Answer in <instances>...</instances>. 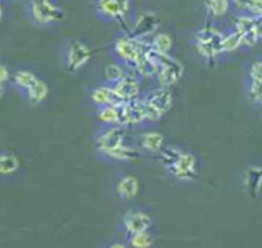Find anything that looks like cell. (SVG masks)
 <instances>
[{
  "label": "cell",
  "mask_w": 262,
  "mask_h": 248,
  "mask_svg": "<svg viewBox=\"0 0 262 248\" xmlns=\"http://www.w3.org/2000/svg\"><path fill=\"white\" fill-rule=\"evenodd\" d=\"M128 128L119 125H98L92 137L96 159L106 165H124L140 156Z\"/></svg>",
  "instance_id": "obj_1"
},
{
  "label": "cell",
  "mask_w": 262,
  "mask_h": 248,
  "mask_svg": "<svg viewBox=\"0 0 262 248\" xmlns=\"http://www.w3.org/2000/svg\"><path fill=\"white\" fill-rule=\"evenodd\" d=\"M166 176L178 184L194 183L202 173V160L198 154L177 144H166L156 157Z\"/></svg>",
  "instance_id": "obj_2"
},
{
  "label": "cell",
  "mask_w": 262,
  "mask_h": 248,
  "mask_svg": "<svg viewBox=\"0 0 262 248\" xmlns=\"http://www.w3.org/2000/svg\"><path fill=\"white\" fill-rule=\"evenodd\" d=\"M223 31L213 25H205L196 30L192 38L193 46L199 55L207 64L217 63L225 55L222 45Z\"/></svg>",
  "instance_id": "obj_3"
},
{
  "label": "cell",
  "mask_w": 262,
  "mask_h": 248,
  "mask_svg": "<svg viewBox=\"0 0 262 248\" xmlns=\"http://www.w3.org/2000/svg\"><path fill=\"white\" fill-rule=\"evenodd\" d=\"M147 45L148 40L139 39L124 32L114 39L111 45V54L115 63L135 71V66Z\"/></svg>",
  "instance_id": "obj_4"
},
{
  "label": "cell",
  "mask_w": 262,
  "mask_h": 248,
  "mask_svg": "<svg viewBox=\"0 0 262 248\" xmlns=\"http://www.w3.org/2000/svg\"><path fill=\"white\" fill-rule=\"evenodd\" d=\"M155 230V217L149 207L135 205L126 209L117 221V235L126 238L128 236Z\"/></svg>",
  "instance_id": "obj_5"
},
{
  "label": "cell",
  "mask_w": 262,
  "mask_h": 248,
  "mask_svg": "<svg viewBox=\"0 0 262 248\" xmlns=\"http://www.w3.org/2000/svg\"><path fill=\"white\" fill-rule=\"evenodd\" d=\"M147 125L159 122L173 107L174 94L171 88L158 86L151 88L139 96Z\"/></svg>",
  "instance_id": "obj_6"
},
{
  "label": "cell",
  "mask_w": 262,
  "mask_h": 248,
  "mask_svg": "<svg viewBox=\"0 0 262 248\" xmlns=\"http://www.w3.org/2000/svg\"><path fill=\"white\" fill-rule=\"evenodd\" d=\"M27 18L35 26L48 28L63 20V9L53 0H28L25 5Z\"/></svg>",
  "instance_id": "obj_7"
},
{
  "label": "cell",
  "mask_w": 262,
  "mask_h": 248,
  "mask_svg": "<svg viewBox=\"0 0 262 248\" xmlns=\"http://www.w3.org/2000/svg\"><path fill=\"white\" fill-rule=\"evenodd\" d=\"M141 181L139 176L131 170H116L110 180V192L120 203H131L140 194Z\"/></svg>",
  "instance_id": "obj_8"
},
{
  "label": "cell",
  "mask_w": 262,
  "mask_h": 248,
  "mask_svg": "<svg viewBox=\"0 0 262 248\" xmlns=\"http://www.w3.org/2000/svg\"><path fill=\"white\" fill-rule=\"evenodd\" d=\"M151 50L158 66V72L155 77L158 86L171 88L183 75L184 69L182 64L175 57L169 55V53L158 52L152 48Z\"/></svg>",
  "instance_id": "obj_9"
},
{
  "label": "cell",
  "mask_w": 262,
  "mask_h": 248,
  "mask_svg": "<svg viewBox=\"0 0 262 248\" xmlns=\"http://www.w3.org/2000/svg\"><path fill=\"white\" fill-rule=\"evenodd\" d=\"M90 47L80 39H70L62 48V65L71 74L81 71L91 59Z\"/></svg>",
  "instance_id": "obj_10"
},
{
  "label": "cell",
  "mask_w": 262,
  "mask_h": 248,
  "mask_svg": "<svg viewBox=\"0 0 262 248\" xmlns=\"http://www.w3.org/2000/svg\"><path fill=\"white\" fill-rule=\"evenodd\" d=\"M130 0H94L93 12L95 16L105 23L123 24L130 14Z\"/></svg>",
  "instance_id": "obj_11"
},
{
  "label": "cell",
  "mask_w": 262,
  "mask_h": 248,
  "mask_svg": "<svg viewBox=\"0 0 262 248\" xmlns=\"http://www.w3.org/2000/svg\"><path fill=\"white\" fill-rule=\"evenodd\" d=\"M232 27L236 31L242 40L243 49H251L259 41H261L256 19L254 17L235 11Z\"/></svg>",
  "instance_id": "obj_12"
},
{
  "label": "cell",
  "mask_w": 262,
  "mask_h": 248,
  "mask_svg": "<svg viewBox=\"0 0 262 248\" xmlns=\"http://www.w3.org/2000/svg\"><path fill=\"white\" fill-rule=\"evenodd\" d=\"M134 143L140 155L157 157L166 146L165 136L157 130H145L134 137Z\"/></svg>",
  "instance_id": "obj_13"
},
{
  "label": "cell",
  "mask_w": 262,
  "mask_h": 248,
  "mask_svg": "<svg viewBox=\"0 0 262 248\" xmlns=\"http://www.w3.org/2000/svg\"><path fill=\"white\" fill-rule=\"evenodd\" d=\"M87 100L95 110L124 102L120 99L114 87L104 82L92 87L88 91Z\"/></svg>",
  "instance_id": "obj_14"
},
{
  "label": "cell",
  "mask_w": 262,
  "mask_h": 248,
  "mask_svg": "<svg viewBox=\"0 0 262 248\" xmlns=\"http://www.w3.org/2000/svg\"><path fill=\"white\" fill-rule=\"evenodd\" d=\"M122 101H129L141 95L140 77L135 72H129L125 77L112 85Z\"/></svg>",
  "instance_id": "obj_15"
},
{
  "label": "cell",
  "mask_w": 262,
  "mask_h": 248,
  "mask_svg": "<svg viewBox=\"0 0 262 248\" xmlns=\"http://www.w3.org/2000/svg\"><path fill=\"white\" fill-rule=\"evenodd\" d=\"M241 183L242 189L250 197H259L262 193V165L247 167L242 173Z\"/></svg>",
  "instance_id": "obj_16"
},
{
  "label": "cell",
  "mask_w": 262,
  "mask_h": 248,
  "mask_svg": "<svg viewBox=\"0 0 262 248\" xmlns=\"http://www.w3.org/2000/svg\"><path fill=\"white\" fill-rule=\"evenodd\" d=\"M159 27V20L155 13L146 11L140 14L130 28L128 33L136 38L147 40L150 35H155Z\"/></svg>",
  "instance_id": "obj_17"
},
{
  "label": "cell",
  "mask_w": 262,
  "mask_h": 248,
  "mask_svg": "<svg viewBox=\"0 0 262 248\" xmlns=\"http://www.w3.org/2000/svg\"><path fill=\"white\" fill-rule=\"evenodd\" d=\"M21 163L15 153L3 150L0 154V177L2 181L14 179L20 171Z\"/></svg>",
  "instance_id": "obj_18"
},
{
  "label": "cell",
  "mask_w": 262,
  "mask_h": 248,
  "mask_svg": "<svg viewBox=\"0 0 262 248\" xmlns=\"http://www.w3.org/2000/svg\"><path fill=\"white\" fill-rule=\"evenodd\" d=\"M204 7L211 18H222L233 9L236 10V4L232 0H205Z\"/></svg>",
  "instance_id": "obj_19"
},
{
  "label": "cell",
  "mask_w": 262,
  "mask_h": 248,
  "mask_svg": "<svg viewBox=\"0 0 262 248\" xmlns=\"http://www.w3.org/2000/svg\"><path fill=\"white\" fill-rule=\"evenodd\" d=\"M48 94L49 87L47 83L39 77L23 95V98L32 106H38L47 98Z\"/></svg>",
  "instance_id": "obj_20"
},
{
  "label": "cell",
  "mask_w": 262,
  "mask_h": 248,
  "mask_svg": "<svg viewBox=\"0 0 262 248\" xmlns=\"http://www.w3.org/2000/svg\"><path fill=\"white\" fill-rule=\"evenodd\" d=\"M39 77L32 71L29 70H17L11 76V84L17 93L23 97L27 90L33 85V83Z\"/></svg>",
  "instance_id": "obj_21"
},
{
  "label": "cell",
  "mask_w": 262,
  "mask_h": 248,
  "mask_svg": "<svg viewBox=\"0 0 262 248\" xmlns=\"http://www.w3.org/2000/svg\"><path fill=\"white\" fill-rule=\"evenodd\" d=\"M244 97L249 105L259 109L262 106V81L243 79Z\"/></svg>",
  "instance_id": "obj_22"
},
{
  "label": "cell",
  "mask_w": 262,
  "mask_h": 248,
  "mask_svg": "<svg viewBox=\"0 0 262 248\" xmlns=\"http://www.w3.org/2000/svg\"><path fill=\"white\" fill-rule=\"evenodd\" d=\"M123 239L127 242L129 248H154L157 241L155 230L137 233Z\"/></svg>",
  "instance_id": "obj_23"
},
{
  "label": "cell",
  "mask_w": 262,
  "mask_h": 248,
  "mask_svg": "<svg viewBox=\"0 0 262 248\" xmlns=\"http://www.w3.org/2000/svg\"><path fill=\"white\" fill-rule=\"evenodd\" d=\"M119 105H113L95 110V118L98 125H120Z\"/></svg>",
  "instance_id": "obj_24"
},
{
  "label": "cell",
  "mask_w": 262,
  "mask_h": 248,
  "mask_svg": "<svg viewBox=\"0 0 262 248\" xmlns=\"http://www.w3.org/2000/svg\"><path fill=\"white\" fill-rule=\"evenodd\" d=\"M132 71L133 70L128 69V68L114 61L104 68L102 82L113 85V84L117 83L119 80H121L123 77H125L129 72H132ZM133 72H135V71H133Z\"/></svg>",
  "instance_id": "obj_25"
},
{
  "label": "cell",
  "mask_w": 262,
  "mask_h": 248,
  "mask_svg": "<svg viewBox=\"0 0 262 248\" xmlns=\"http://www.w3.org/2000/svg\"><path fill=\"white\" fill-rule=\"evenodd\" d=\"M222 31H223L222 45H223V51L225 54L243 49L242 40L232 26Z\"/></svg>",
  "instance_id": "obj_26"
},
{
  "label": "cell",
  "mask_w": 262,
  "mask_h": 248,
  "mask_svg": "<svg viewBox=\"0 0 262 248\" xmlns=\"http://www.w3.org/2000/svg\"><path fill=\"white\" fill-rule=\"evenodd\" d=\"M148 43L154 50L162 53H168L173 45L172 38L167 33H156L148 40Z\"/></svg>",
  "instance_id": "obj_27"
},
{
  "label": "cell",
  "mask_w": 262,
  "mask_h": 248,
  "mask_svg": "<svg viewBox=\"0 0 262 248\" xmlns=\"http://www.w3.org/2000/svg\"><path fill=\"white\" fill-rule=\"evenodd\" d=\"M244 79L249 81H262V56L261 55H259L256 59H254L249 65Z\"/></svg>",
  "instance_id": "obj_28"
},
{
  "label": "cell",
  "mask_w": 262,
  "mask_h": 248,
  "mask_svg": "<svg viewBox=\"0 0 262 248\" xmlns=\"http://www.w3.org/2000/svg\"><path fill=\"white\" fill-rule=\"evenodd\" d=\"M98 248H129L127 242L120 236L110 239L98 246Z\"/></svg>",
  "instance_id": "obj_29"
},
{
  "label": "cell",
  "mask_w": 262,
  "mask_h": 248,
  "mask_svg": "<svg viewBox=\"0 0 262 248\" xmlns=\"http://www.w3.org/2000/svg\"><path fill=\"white\" fill-rule=\"evenodd\" d=\"M8 81L11 82V77H10V74H9V70H8V68H7L4 64H2L1 67H0V86H1V94H3L5 84H6Z\"/></svg>",
  "instance_id": "obj_30"
},
{
  "label": "cell",
  "mask_w": 262,
  "mask_h": 248,
  "mask_svg": "<svg viewBox=\"0 0 262 248\" xmlns=\"http://www.w3.org/2000/svg\"><path fill=\"white\" fill-rule=\"evenodd\" d=\"M255 19H256V24H257V28H258V32H259L260 39L262 40V17L255 18Z\"/></svg>",
  "instance_id": "obj_31"
},
{
  "label": "cell",
  "mask_w": 262,
  "mask_h": 248,
  "mask_svg": "<svg viewBox=\"0 0 262 248\" xmlns=\"http://www.w3.org/2000/svg\"><path fill=\"white\" fill-rule=\"evenodd\" d=\"M235 4H236V9L238 8V7H241L247 0H232Z\"/></svg>",
  "instance_id": "obj_32"
},
{
  "label": "cell",
  "mask_w": 262,
  "mask_h": 248,
  "mask_svg": "<svg viewBox=\"0 0 262 248\" xmlns=\"http://www.w3.org/2000/svg\"><path fill=\"white\" fill-rule=\"evenodd\" d=\"M258 110H259V112H260V115H261V117H262V106H261V107H260Z\"/></svg>",
  "instance_id": "obj_33"
},
{
  "label": "cell",
  "mask_w": 262,
  "mask_h": 248,
  "mask_svg": "<svg viewBox=\"0 0 262 248\" xmlns=\"http://www.w3.org/2000/svg\"><path fill=\"white\" fill-rule=\"evenodd\" d=\"M260 55H261V56H262V52H261V54H260Z\"/></svg>",
  "instance_id": "obj_34"
}]
</instances>
